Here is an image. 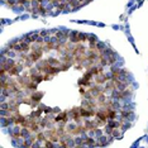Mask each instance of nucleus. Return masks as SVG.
Instances as JSON below:
<instances>
[{"mask_svg":"<svg viewBox=\"0 0 148 148\" xmlns=\"http://www.w3.org/2000/svg\"><path fill=\"white\" fill-rule=\"evenodd\" d=\"M52 1H58V0H52Z\"/></svg>","mask_w":148,"mask_h":148,"instance_id":"f03ea898","label":"nucleus"},{"mask_svg":"<svg viewBox=\"0 0 148 148\" xmlns=\"http://www.w3.org/2000/svg\"><path fill=\"white\" fill-rule=\"evenodd\" d=\"M41 97H42V94H34V95L32 96V99H33V100H36V101H38V100L41 99Z\"/></svg>","mask_w":148,"mask_h":148,"instance_id":"f257e3e1","label":"nucleus"}]
</instances>
